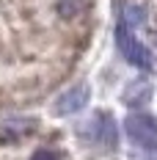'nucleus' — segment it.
I'll return each mask as SVG.
<instances>
[{
  "label": "nucleus",
  "instance_id": "7ed1b4c3",
  "mask_svg": "<svg viewBox=\"0 0 157 160\" xmlns=\"http://www.w3.org/2000/svg\"><path fill=\"white\" fill-rule=\"evenodd\" d=\"M86 102H88V88L80 83L75 88H69L66 94L58 97V102H55V113H61V116H69V113H77L86 108Z\"/></svg>",
  "mask_w": 157,
  "mask_h": 160
},
{
  "label": "nucleus",
  "instance_id": "1a4fd4ad",
  "mask_svg": "<svg viewBox=\"0 0 157 160\" xmlns=\"http://www.w3.org/2000/svg\"><path fill=\"white\" fill-rule=\"evenodd\" d=\"M31 160H58V155H55L52 149H39V152H36Z\"/></svg>",
  "mask_w": 157,
  "mask_h": 160
},
{
  "label": "nucleus",
  "instance_id": "20e7f679",
  "mask_svg": "<svg viewBox=\"0 0 157 160\" xmlns=\"http://www.w3.org/2000/svg\"><path fill=\"white\" fill-rule=\"evenodd\" d=\"M149 97H152V86H149L146 80H135L132 86H127L124 102H127V105H143Z\"/></svg>",
  "mask_w": 157,
  "mask_h": 160
},
{
  "label": "nucleus",
  "instance_id": "423d86ee",
  "mask_svg": "<svg viewBox=\"0 0 157 160\" xmlns=\"http://www.w3.org/2000/svg\"><path fill=\"white\" fill-rule=\"evenodd\" d=\"M96 141H102L105 146L116 144V124L110 116H99V124H96Z\"/></svg>",
  "mask_w": 157,
  "mask_h": 160
},
{
  "label": "nucleus",
  "instance_id": "f257e3e1",
  "mask_svg": "<svg viewBox=\"0 0 157 160\" xmlns=\"http://www.w3.org/2000/svg\"><path fill=\"white\" fill-rule=\"evenodd\" d=\"M116 44H119L121 55H124L132 66H138V69H152V55H149V50L132 36V31H130V25H127L124 19L116 25Z\"/></svg>",
  "mask_w": 157,
  "mask_h": 160
},
{
  "label": "nucleus",
  "instance_id": "0eeeda50",
  "mask_svg": "<svg viewBox=\"0 0 157 160\" xmlns=\"http://www.w3.org/2000/svg\"><path fill=\"white\" fill-rule=\"evenodd\" d=\"M124 19L127 25L132 28V25H138V22H143L146 19V8H143V3H127L124 6Z\"/></svg>",
  "mask_w": 157,
  "mask_h": 160
},
{
  "label": "nucleus",
  "instance_id": "6e6552de",
  "mask_svg": "<svg viewBox=\"0 0 157 160\" xmlns=\"http://www.w3.org/2000/svg\"><path fill=\"white\" fill-rule=\"evenodd\" d=\"M83 6H86V0H61L58 11H61V17H75L83 11Z\"/></svg>",
  "mask_w": 157,
  "mask_h": 160
},
{
  "label": "nucleus",
  "instance_id": "f03ea898",
  "mask_svg": "<svg viewBox=\"0 0 157 160\" xmlns=\"http://www.w3.org/2000/svg\"><path fill=\"white\" fill-rule=\"evenodd\" d=\"M127 135L143 149H157V122L149 113H132L124 122Z\"/></svg>",
  "mask_w": 157,
  "mask_h": 160
},
{
  "label": "nucleus",
  "instance_id": "39448f33",
  "mask_svg": "<svg viewBox=\"0 0 157 160\" xmlns=\"http://www.w3.org/2000/svg\"><path fill=\"white\" fill-rule=\"evenodd\" d=\"M31 130H33V122H28V119H8L0 124V135L3 138H19Z\"/></svg>",
  "mask_w": 157,
  "mask_h": 160
}]
</instances>
